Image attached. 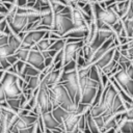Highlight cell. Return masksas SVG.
Returning <instances> with one entry per match:
<instances>
[{"label": "cell", "instance_id": "1", "mask_svg": "<svg viewBox=\"0 0 133 133\" xmlns=\"http://www.w3.org/2000/svg\"><path fill=\"white\" fill-rule=\"evenodd\" d=\"M58 83H60L64 86V88L69 92L71 99L75 103H77V104L80 103L81 90H80V86H79V79H78L77 70L72 71V72H68V73L62 72Z\"/></svg>", "mask_w": 133, "mask_h": 133}, {"label": "cell", "instance_id": "2", "mask_svg": "<svg viewBox=\"0 0 133 133\" xmlns=\"http://www.w3.org/2000/svg\"><path fill=\"white\" fill-rule=\"evenodd\" d=\"M18 79H19L18 75H16L14 73H10L8 71L4 72L3 78L0 81V83L2 84V87L4 89L6 100H8V99H18L23 95V91H22L21 87L19 86Z\"/></svg>", "mask_w": 133, "mask_h": 133}, {"label": "cell", "instance_id": "3", "mask_svg": "<svg viewBox=\"0 0 133 133\" xmlns=\"http://www.w3.org/2000/svg\"><path fill=\"white\" fill-rule=\"evenodd\" d=\"M79 79V86L81 90V100L80 103L91 105L98 90L99 83L91 80L89 76H78Z\"/></svg>", "mask_w": 133, "mask_h": 133}, {"label": "cell", "instance_id": "4", "mask_svg": "<svg viewBox=\"0 0 133 133\" xmlns=\"http://www.w3.org/2000/svg\"><path fill=\"white\" fill-rule=\"evenodd\" d=\"M74 28V24L72 22V12L71 14H55L54 21L51 26V31L63 37L69 31Z\"/></svg>", "mask_w": 133, "mask_h": 133}, {"label": "cell", "instance_id": "5", "mask_svg": "<svg viewBox=\"0 0 133 133\" xmlns=\"http://www.w3.org/2000/svg\"><path fill=\"white\" fill-rule=\"evenodd\" d=\"M92 10H94V19H98L103 21L105 24H107L110 28L113 26L115 23H117L121 19L117 16V14L111 8H102L99 4V2H94L92 3Z\"/></svg>", "mask_w": 133, "mask_h": 133}, {"label": "cell", "instance_id": "6", "mask_svg": "<svg viewBox=\"0 0 133 133\" xmlns=\"http://www.w3.org/2000/svg\"><path fill=\"white\" fill-rule=\"evenodd\" d=\"M36 105L39 109L41 115L43 113L46 112H51L53 110L52 104L50 102V98H49V91H48V87L44 84L39 85V88L37 89V94H36Z\"/></svg>", "mask_w": 133, "mask_h": 133}, {"label": "cell", "instance_id": "7", "mask_svg": "<svg viewBox=\"0 0 133 133\" xmlns=\"http://www.w3.org/2000/svg\"><path fill=\"white\" fill-rule=\"evenodd\" d=\"M47 32H48V30H30V31L26 32L24 38L22 39L21 48H25V49L30 50L41 39H43L45 37Z\"/></svg>", "mask_w": 133, "mask_h": 133}, {"label": "cell", "instance_id": "8", "mask_svg": "<svg viewBox=\"0 0 133 133\" xmlns=\"http://www.w3.org/2000/svg\"><path fill=\"white\" fill-rule=\"evenodd\" d=\"M83 47H84V42L66 43L63 48V65L71 62L72 60H76L78 51Z\"/></svg>", "mask_w": 133, "mask_h": 133}, {"label": "cell", "instance_id": "9", "mask_svg": "<svg viewBox=\"0 0 133 133\" xmlns=\"http://www.w3.org/2000/svg\"><path fill=\"white\" fill-rule=\"evenodd\" d=\"M112 77L116 80V82L119 84V86L132 98V95H133V80L129 78L126 71L121 70L115 75H113Z\"/></svg>", "mask_w": 133, "mask_h": 133}, {"label": "cell", "instance_id": "10", "mask_svg": "<svg viewBox=\"0 0 133 133\" xmlns=\"http://www.w3.org/2000/svg\"><path fill=\"white\" fill-rule=\"evenodd\" d=\"M28 24V20H27V16L25 15H19L16 14V16L14 17V19L7 23L8 27L10 28L11 32L16 35H18L21 32H24L26 26Z\"/></svg>", "mask_w": 133, "mask_h": 133}, {"label": "cell", "instance_id": "11", "mask_svg": "<svg viewBox=\"0 0 133 133\" xmlns=\"http://www.w3.org/2000/svg\"><path fill=\"white\" fill-rule=\"evenodd\" d=\"M26 63L32 65L33 68H35L42 72L45 69V57L43 56L42 52L32 48L29 51V55L26 60Z\"/></svg>", "mask_w": 133, "mask_h": 133}, {"label": "cell", "instance_id": "12", "mask_svg": "<svg viewBox=\"0 0 133 133\" xmlns=\"http://www.w3.org/2000/svg\"><path fill=\"white\" fill-rule=\"evenodd\" d=\"M113 36H114V34H113ZM110 37L109 39H107L95 53H94V55H92V57H91V59L87 62V64L86 65H91V64H95L106 52H108L111 48H113V47H116L115 46V44H114V37Z\"/></svg>", "mask_w": 133, "mask_h": 133}, {"label": "cell", "instance_id": "13", "mask_svg": "<svg viewBox=\"0 0 133 133\" xmlns=\"http://www.w3.org/2000/svg\"><path fill=\"white\" fill-rule=\"evenodd\" d=\"M37 119H38L37 116H33V115H29V114H27V115H21V114L18 113V118H17L16 123L12 126L16 127L20 131V130L27 129L29 127L34 126L37 123Z\"/></svg>", "mask_w": 133, "mask_h": 133}, {"label": "cell", "instance_id": "14", "mask_svg": "<svg viewBox=\"0 0 133 133\" xmlns=\"http://www.w3.org/2000/svg\"><path fill=\"white\" fill-rule=\"evenodd\" d=\"M39 15H41L39 25L51 28V26L53 24V21H54V14H53V11L50 7V4H47V5L43 6L39 10Z\"/></svg>", "mask_w": 133, "mask_h": 133}, {"label": "cell", "instance_id": "15", "mask_svg": "<svg viewBox=\"0 0 133 133\" xmlns=\"http://www.w3.org/2000/svg\"><path fill=\"white\" fill-rule=\"evenodd\" d=\"M80 116L81 115L77 114V113H69L65 116V118L62 122V127L66 133H72L77 128Z\"/></svg>", "mask_w": 133, "mask_h": 133}, {"label": "cell", "instance_id": "16", "mask_svg": "<svg viewBox=\"0 0 133 133\" xmlns=\"http://www.w3.org/2000/svg\"><path fill=\"white\" fill-rule=\"evenodd\" d=\"M61 73H62V69L61 70H53L52 72H50L49 74H47L45 76V78L42 80L41 84H44L46 85L48 88L57 84L59 79H60V76H61Z\"/></svg>", "mask_w": 133, "mask_h": 133}, {"label": "cell", "instance_id": "17", "mask_svg": "<svg viewBox=\"0 0 133 133\" xmlns=\"http://www.w3.org/2000/svg\"><path fill=\"white\" fill-rule=\"evenodd\" d=\"M42 117V121H43V124H44V127L45 129H49V130H54L56 128H63L62 125H60L53 116L52 112H46V113H43L41 115ZM64 130V129H63Z\"/></svg>", "mask_w": 133, "mask_h": 133}, {"label": "cell", "instance_id": "18", "mask_svg": "<svg viewBox=\"0 0 133 133\" xmlns=\"http://www.w3.org/2000/svg\"><path fill=\"white\" fill-rule=\"evenodd\" d=\"M130 3H131V0H126V1H123V2H115L114 4H112L109 7H111L117 14V16L119 17V19L122 20L127 15L128 9H129V6H130Z\"/></svg>", "mask_w": 133, "mask_h": 133}, {"label": "cell", "instance_id": "19", "mask_svg": "<svg viewBox=\"0 0 133 133\" xmlns=\"http://www.w3.org/2000/svg\"><path fill=\"white\" fill-rule=\"evenodd\" d=\"M115 49H116V47H113V48H111L108 52H106V53L95 63L96 66H97L98 69H100V70H102L103 68H105V66L113 59V54H114Z\"/></svg>", "mask_w": 133, "mask_h": 133}, {"label": "cell", "instance_id": "20", "mask_svg": "<svg viewBox=\"0 0 133 133\" xmlns=\"http://www.w3.org/2000/svg\"><path fill=\"white\" fill-rule=\"evenodd\" d=\"M116 127L121 133H133V121H127L123 117Z\"/></svg>", "mask_w": 133, "mask_h": 133}, {"label": "cell", "instance_id": "21", "mask_svg": "<svg viewBox=\"0 0 133 133\" xmlns=\"http://www.w3.org/2000/svg\"><path fill=\"white\" fill-rule=\"evenodd\" d=\"M55 41H53V39H50V38H43V39H41L34 47H32L33 49H35V50H38L39 52H45V51H48L49 49H50V47H51V45L54 43ZM31 48V49H32Z\"/></svg>", "mask_w": 133, "mask_h": 133}, {"label": "cell", "instance_id": "22", "mask_svg": "<svg viewBox=\"0 0 133 133\" xmlns=\"http://www.w3.org/2000/svg\"><path fill=\"white\" fill-rule=\"evenodd\" d=\"M51 112H52V114H53L54 118H55V119H56L60 125H62L63 119H64V118H65V116L69 114V112H68L66 110H64L62 107H60V106H58V107L54 108Z\"/></svg>", "mask_w": 133, "mask_h": 133}, {"label": "cell", "instance_id": "23", "mask_svg": "<svg viewBox=\"0 0 133 133\" xmlns=\"http://www.w3.org/2000/svg\"><path fill=\"white\" fill-rule=\"evenodd\" d=\"M8 45L10 46V48L15 52H17V50H19L21 48V46H22V39L18 35H16V34H14L11 32L8 35Z\"/></svg>", "mask_w": 133, "mask_h": 133}, {"label": "cell", "instance_id": "24", "mask_svg": "<svg viewBox=\"0 0 133 133\" xmlns=\"http://www.w3.org/2000/svg\"><path fill=\"white\" fill-rule=\"evenodd\" d=\"M41 78L39 76H34V77H30L28 82H27V85L24 89H29V90H32V91H35L39 88V85H41ZM23 89V90H24Z\"/></svg>", "mask_w": 133, "mask_h": 133}, {"label": "cell", "instance_id": "25", "mask_svg": "<svg viewBox=\"0 0 133 133\" xmlns=\"http://www.w3.org/2000/svg\"><path fill=\"white\" fill-rule=\"evenodd\" d=\"M41 75V71H38L37 69L33 68L32 65L26 63L25 68H24V71L21 75V78H25V77H34V76H39Z\"/></svg>", "mask_w": 133, "mask_h": 133}, {"label": "cell", "instance_id": "26", "mask_svg": "<svg viewBox=\"0 0 133 133\" xmlns=\"http://www.w3.org/2000/svg\"><path fill=\"white\" fill-rule=\"evenodd\" d=\"M85 116H86V124H87V126H88L90 132H91V133H101V131H100V129L98 128V126H97V124H96L94 117H92L91 114L89 113V110L85 113Z\"/></svg>", "mask_w": 133, "mask_h": 133}, {"label": "cell", "instance_id": "27", "mask_svg": "<svg viewBox=\"0 0 133 133\" xmlns=\"http://www.w3.org/2000/svg\"><path fill=\"white\" fill-rule=\"evenodd\" d=\"M100 69H98L96 66V64H91L90 65V71H89V78L94 81H96L97 83L99 84H102L101 83V79H100Z\"/></svg>", "mask_w": 133, "mask_h": 133}, {"label": "cell", "instance_id": "28", "mask_svg": "<svg viewBox=\"0 0 133 133\" xmlns=\"http://www.w3.org/2000/svg\"><path fill=\"white\" fill-rule=\"evenodd\" d=\"M124 24V30L128 37L133 36V20H121Z\"/></svg>", "mask_w": 133, "mask_h": 133}, {"label": "cell", "instance_id": "29", "mask_svg": "<svg viewBox=\"0 0 133 133\" xmlns=\"http://www.w3.org/2000/svg\"><path fill=\"white\" fill-rule=\"evenodd\" d=\"M65 44H66V38H60V39H57V41H55V42L51 45V47H50L49 50H53V51L59 52L60 50H63Z\"/></svg>", "mask_w": 133, "mask_h": 133}, {"label": "cell", "instance_id": "30", "mask_svg": "<svg viewBox=\"0 0 133 133\" xmlns=\"http://www.w3.org/2000/svg\"><path fill=\"white\" fill-rule=\"evenodd\" d=\"M29 51H30L29 49L20 48L19 50H17V52H16L15 54H16V56L18 57L19 60L26 62V60H27V58H28V55H29Z\"/></svg>", "mask_w": 133, "mask_h": 133}, {"label": "cell", "instance_id": "31", "mask_svg": "<svg viewBox=\"0 0 133 133\" xmlns=\"http://www.w3.org/2000/svg\"><path fill=\"white\" fill-rule=\"evenodd\" d=\"M117 63L121 65V68H122V70H124V71H126L131 64H132V60H130L128 57H126V56H123V55H121V57H119V59H118V61H117Z\"/></svg>", "mask_w": 133, "mask_h": 133}, {"label": "cell", "instance_id": "32", "mask_svg": "<svg viewBox=\"0 0 133 133\" xmlns=\"http://www.w3.org/2000/svg\"><path fill=\"white\" fill-rule=\"evenodd\" d=\"M117 64H118V63H117L115 60H113V59H112V60H111V61H110V62H109L105 68H103V69H102V72H103L104 74L108 75L110 72H112V71L116 68V65H117Z\"/></svg>", "mask_w": 133, "mask_h": 133}, {"label": "cell", "instance_id": "33", "mask_svg": "<svg viewBox=\"0 0 133 133\" xmlns=\"http://www.w3.org/2000/svg\"><path fill=\"white\" fill-rule=\"evenodd\" d=\"M77 70V63L76 60H72L71 62L66 63L65 65H63L62 68V72L68 73V72H72V71H76Z\"/></svg>", "mask_w": 133, "mask_h": 133}, {"label": "cell", "instance_id": "34", "mask_svg": "<svg viewBox=\"0 0 133 133\" xmlns=\"http://www.w3.org/2000/svg\"><path fill=\"white\" fill-rule=\"evenodd\" d=\"M76 63H77V70L86 66V60L81 55H77V57H76Z\"/></svg>", "mask_w": 133, "mask_h": 133}, {"label": "cell", "instance_id": "35", "mask_svg": "<svg viewBox=\"0 0 133 133\" xmlns=\"http://www.w3.org/2000/svg\"><path fill=\"white\" fill-rule=\"evenodd\" d=\"M85 126H86V116H85V114H82V115L80 116V118H79V122H78L77 128L82 132V131L84 130Z\"/></svg>", "mask_w": 133, "mask_h": 133}, {"label": "cell", "instance_id": "36", "mask_svg": "<svg viewBox=\"0 0 133 133\" xmlns=\"http://www.w3.org/2000/svg\"><path fill=\"white\" fill-rule=\"evenodd\" d=\"M94 117V116H92ZM94 119H95V122H96V124H97V126H98V128L100 129V131L104 128V125H105V122H104V117L102 116V115H100V116H96V117H94Z\"/></svg>", "mask_w": 133, "mask_h": 133}, {"label": "cell", "instance_id": "37", "mask_svg": "<svg viewBox=\"0 0 133 133\" xmlns=\"http://www.w3.org/2000/svg\"><path fill=\"white\" fill-rule=\"evenodd\" d=\"M100 79H101V83H102V86H103V87H106V85L110 82L108 76H107L106 74H104V73L102 72V70L100 71Z\"/></svg>", "mask_w": 133, "mask_h": 133}, {"label": "cell", "instance_id": "38", "mask_svg": "<svg viewBox=\"0 0 133 133\" xmlns=\"http://www.w3.org/2000/svg\"><path fill=\"white\" fill-rule=\"evenodd\" d=\"M124 117L127 121H133V107L130 108V109H127L124 112Z\"/></svg>", "mask_w": 133, "mask_h": 133}, {"label": "cell", "instance_id": "39", "mask_svg": "<svg viewBox=\"0 0 133 133\" xmlns=\"http://www.w3.org/2000/svg\"><path fill=\"white\" fill-rule=\"evenodd\" d=\"M37 124V123H36ZM36 124L32 127H29L27 129H23V130H20L19 133H35V130H36Z\"/></svg>", "mask_w": 133, "mask_h": 133}, {"label": "cell", "instance_id": "40", "mask_svg": "<svg viewBox=\"0 0 133 133\" xmlns=\"http://www.w3.org/2000/svg\"><path fill=\"white\" fill-rule=\"evenodd\" d=\"M6 60H7L11 65H14L19 59H18V57L16 56V54H12V55H10V56H7V57H6Z\"/></svg>", "mask_w": 133, "mask_h": 133}, {"label": "cell", "instance_id": "41", "mask_svg": "<svg viewBox=\"0 0 133 133\" xmlns=\"http://www.w3.org/2000/svg\"><path fill=\"white\" fill-rule=\"evenodd\" d=\"M8 11H9V10H8V9L4 6V4L0 1V14H1V15H3L4 17H6V15L8 14Z\"/></svg>", "mask_w": 133, "mask_h": 133}, {"label": "cell", "instance_id": "42", "mask_svg": "<svg viewBox=\"0 0 133 133\" xmlns=\"http://www.w3.org/2000/svg\"><path fill=\"white\" fill-rule=\"evenodd\" d=\"M15 4L18 7H27V0H16Z\"/></svg>", "mask_w": 133, "mask_h": 133}, {"label": "cell", "instance_id": "43", "mask_svg": "<svg viewBox=\"0 0 133 133\" xmlns=\"http://www.w3.org/2000/svg\"><path fill=\"white\" fill-rule=\"evenodd\" d=\"M4 101H6V97H5V92L2 87V84L0 83V103H2Z\"/></svg>", "mask_w": 133, "mask_h": 133}, {"label": "cell", "instance_id": "44", "mask_svg": "<svg viewBox=\"0 0 133 133\" xmlns=\"http://www.w3.org/2000/svg\"><path fill=\"white\" fill-rule=\"evenodd\" d=\"M53 64V58L52 57H48L45 58V68H49Z\"/></svg>", "mask_w": 133, "mask_h": 133}, {"label": "cell", "instance_id": "45", "mask_svg": "<svg viewBox=\"0 0 133 133\" xmlns=\"http://www.w3.org/2000/svg\"><path fill=\"white\" fill-rule=\"evenodd\" d=\"M126 73H127V75L129 76V78L133 80V65H132V64L126 70Z\"/></svg>", "mask_w": 133, "mask_h": 133}, {"label": "cell", "instance_id": "46", "mask_svg": "<svg viewBox=\"0 0 133 133\" xmlns=\"http://www.w3.org/2000/svg\"><path fill=\"white\" fill-rule=\"evenodd\" d=\"M44 1L48 2V0H44ZM35 2H36V0H27V7L32 8V7H33V5L35 4Z\"/></svg>", "mask_w": 133, "mask_h": 133}, {"label": "cell", "instance_id": "47", "mask_svg": "<svg viewBox=\"0 0 133 133\" xmlns=\"http://www.w3.org/2000/svg\"><path fill=\"white\" fill-rule=\"evenodd\" d=\"M1 2H8V3H12V4H15V2H16V0H0Z\"/></svg>", "mask_w": 133, "mask_h": 133}, {"label": "cell", "instance_id": "48", "mask_svg": "<svg viewBox=\"0 0 133 133\" xmlns=\"http://www.w3.org/2000/svg\"><path fill=\"white\" fill-rule=\"evenodd\" d=\"M72 133H83V132H81V131H80L78 128H76V129H75V130H74Z\"/></svg>", "mask_w": 133, "mask_h": 133}, {"label": "cell", "instance_id": "49", "mask_svg": "<svg viewBox=\"0 0 133 133\" xmlns=\"http://www.w3.org/2000/svg\"><path fill=\"white\" fill-rule=\"evenodd\" d=\"M3 75H4V71H0V81H1L2 78H3Z\"/></svg>", "mask_w": 133, "mask_h": 133}, {"label": "cell", "instance_id": "50", "mask_svg": "<svg viewBox=\"0 0 133 133\" xmlns=\"http://www.w3.org/2000/svg\"><path fill=\"white\" fill-rule=\"evenodd\" d=\"M104 1H107V0H97V2H104Z\"/></svg>", "mask_w": 133, "mask_h": 133}, {"label": "cell", "instance_id": "51", "mask_svg": "<svg viewBox=\"0 0 133 133\" xmlns=\"http://www.w3.org/2000/svg\"><path fill=\"white\" fill-rule=\"evenodd\" d=\"M123 1H126V0H116V2H123Z\"/></svg>", "mask_w": 133, "mask_h": 133}, {"label": "cell", "instance_id": "52", "mask_svg": "<svg viewBox=\"0 0 133 133\" xmlns=\"http://www.w3.org/2000/svg\"><path fill=\"white\" fill-rule=\"evenodd\" d=\"M61 133H66V132H65V131H63V132H61Z\"/></svg>", "mask_w": 133, "mask_h": 133}, {"label": "cell", "instance_id": "53", "mask_svg": "<svg viewBox=\"0 0 133 133\" xmlns=\"http://www.w3.org/2000/svg\"><path fill=\"white\" fill-rule=\"evenodd\" d=\"M132 65H133V60H132Z\"/></svg>", "mask_w": 133, "mask_h": 133}, {"label": "cell", "instance_id": "54", "mask_svg": "<svg viewBox=\"0 0 133 133\" xmlns=\"http://www.w3.org/2000/svg\"><path fill=\"white\" fill-rule=\"evenodd\" d=\"M131 2H132V3H133V0H131Z\"/></svg>", "mask_w": 133, "mask_h": 133}, {"label": "cell", "instance_id": "55", "mask_svg": "<svg viewBox=\"0 0 133 133\" xmlns=\"http://www.w3.org/2000/svg\"><path fill=\"white\" fill-rule=\"evenodd\" d=\"M132 99H133V95H132Z\"/></svg>", "mask_w": 133, "mask_h": 133}, {"label": "cell", "instance_id": "56", "mask_svg": "<svg viewBox=\"0 0 133 133\" xmlns=\"http://www.w3.org/2000/svg\"><path fill=\"white\" fill-rule=\"evenodd\" d=\"M105 133H109V132H105Z\"/></svg>", "mask_w": 133, "mask_h": 133}, {"label": "cell", "instance_id": "57", "mask_svg": "<svg viewBox=\"0 0 133 133\" xmlns=\"http://www.w3.org/2000/svg\"><path fill=\"white\" fill-rule=\"evenodd\" d=\"M132 37H133V36H132Z\"/></svg>", "mask_w": 133, "mask_h": 133}]
</instances>
